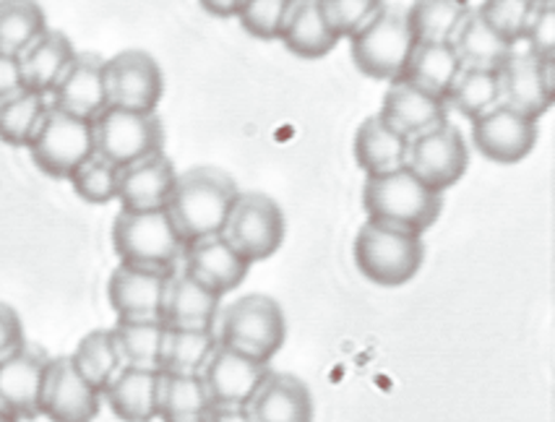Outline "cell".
<instances>
[{"label":"cell","instance_id":"cell-37","mask_svg":"<svg viewBox=\"0 0 555 422\" xmlns=\"http://www.w3.org/2000/svg\"><path fill=\"white\" fill-rule=\"evenodd\" d=\"M447 105L475 120L482 113L501 105V76L493 68H462L447 97Z\"/></svg>","mask_w":555,"mask_h":422},{"label":"cell","instance_id":"cell-45","mask_svg":"<svg viewBox=\"0 0 555 422\" xmlns=\"http://www.w3.org/2000/svg\"><path fill=\"white\" fill-rule=\"evenodd\" d=\"M204 422H254L248 407H211Z\"/></svg>","mask_w":555,"mask_h":422},{"label":"cell","instance_id":"cell-41","mask_svg":"<svg viewBox=\"0 0 555 422\" xmlns=\"http://www.w3.org/2000/svg\"><path fill=\"white\" fill-rule=\"evenodd\" d=\"M324 24L337 40H350L363 24L378 11V0H319Z\"/></svg>","mask_w":555,"mask_h":422},{"label":"cell","instance_id":"cell-27","mask_svg":"<svg viewBox=\"0 0 555 422\" xmlns=\"http://www.w3.org/2000/svg\"><path fill=\"white\" fill-rule=\"evenodd\" d=\"M462 61L456 55L454 44H430V42H417L412 50L410 63L404 68V81H410L412 87L423 89V92L441 97L447 100L454 81L462 74Z\"/></svg>","mask_w":555,"mask_h":422},{"label":"cell","instance_id":"cell-24","mask_svg":"<svg viewBox=\"0 0 555 422\" xmlns=\"http://www.w3.org/2000/svg\"><path fill=\"white\" fill-rule=\"evenodd\" d=\"M157 383L159 370L128 368L109 381L102 399L122 422H154L157 420Z\"/></svg>","mask_w":555,"mask_h":422},{"label":"cell","instance_id":"cell-39","mask_svg":"<svg viewBox=\"0 0 555 422\" xmlns=\"http://www.w3.org/2000/svg\"><path fill=\"white\" fill-rule=\"evenodd\" d=\"M293 0H241L237 22L256 40H280Z\"/></svg>","mask_w":555,"mask_h":422},{"label":"cell","instance_id":"cell-19","mask_svg":"<svg viewBox=\"0 0 555 422\" xmlns=\"http://www.w3.org/2000/svg\"><path fill=\"white\" fill-rule=\"evenodd\" d=\"M380 120L402 133L406 141L415 139L430 128L449 120V105L441 97H434L423 89L412 87L410 81H391L380 102Z\"/></svg>","mask_w":555,"mask_h":422},{"label":"cell","instance_id":"cell-17","mask_svg":"<svg viewBox=\"0 0 555 422\" xmlns=\"http://www.w3.org/2000/svg\"><path fill=\"white\" fill-rule=\"evenodd\" d=\"M178 170L167 154H154L120 170L118 201L122 212H163L170 204Z\"/></svg>","mask_w":555,"mask_h":422},{"label":"cell","instance_id":"cell-13","mask_svg":"<svg viewBox=\"0 0 555 422\" xmlns=\"http://www.w3.org/2000/svg\"><path fill=\"white\" fill-rule=\"evenodd\" d=\"M48 366L50 355L29 342L0 360V407L9 409L18 422L40 418Z\"/></svg>","mask_w":555,"mask_h":422},{"label":"cell","instance_id":"cell-21","mask_svg":"<svg viewBox=\"0 0 555 422\" xmlns=\"http://www.w3.org/2000/svg\"><path fill=\"white\" fill-rule=\"evenodd\" d=\"M248 412L254 422H313V394L298 375L269 370Z\"/></svg>","mask_w":555,"mask_h":422},{"label":"cell","instance_id":"cell-34","mask_svg":"<svg viewBox=\"0 0 555 422\" xmlns=\"http://www.w3.org/2000/svg\"><path fill=\"white\" fill-rule=\"evenodd\" d=\"M48 31L40 3L31 0H0V53L22 55Z\"/></svg>","mask_w":555,"mask_h":422},{"label":"cell","instance_id":"cell-31","mask_svg":"<svg viewBox=\"0 0 555 422\" xmlns=\"http://www.w3.org/2000/svg\"><path fill=\"white\" fill-rule=\"evenodd\" d=\"M456 55H460L464 68H493L499 71L508 57L514 55V48L506 40H501L493 29L482 22V16L473 9L462 22L460 31L451 40Z\"/></svg>","mask_w":555,"mask_h":422},{"label":"cell","instance_id":"cell-22","mask_svg":"<svg viewBox=\"0 0 555 422\" xmlns=\"http://www.w3.org/2000/svg\"><path fill=\"white\" fill-rule=\"evenodd\" d=\"M222 297L206 290L183 269L170 277L163 303V323L167 329H211L215 331Z\"/></svg>","mask_w":555,"mask_h":422},{"label":"cell","instance_id":"cell-12","mask_svg":"<svg viewBox=\"0 0 555 422\" xmlns=\"http://www.w3.org/2000/svg\"><path fill=\"white\" fill-rule=\"evenodd\" d=\"M473 123V144L482 157L499 165H516L538 146V123L506 105H495Z\"/></svg>","mask_w":555,"mask_h":422},{"label":"cell","instance_id":"cell-42","mask_svg":"<svg viewBox=\"0 0 555 422\" xmlns=\"http://www.w3.org/2000/svg\"><path fill=\"white\" fill-rule=\"evenodd\" d=\"M527 55L534 61H545V57H555V5L551 0H540L534 3L532 16H529L525 37Z\"/></svg>","mask_w":555,"mask_h":422},{"label":"cell","instance_id":"cell-11","mask_svg":"<svg viewBox=\"0 0 555 422\" xmlns=\"http://www.w3.org/2000/svg\"><path fill=\"white\" fill-rule=\"evenodd\" d=\"M109 107L157 113L165 94V76L159 63L144 50H122L105 61Z\"/></svg>","mask_w":555,"mask_h":422},{"label":"cell","instance_id":"cell-32","mask_svg":"<svg viewBox=\"0 0 555 422\" xmlns=\"http://www.w3.org/2000/svg\"><path fill=\"white\" fill-rule=\"evenodd\" d=\"M215 349L217 336L211 329H167L159 370L180 375H202Z\"/></svg>","mask_w":555,"mask_h":422},{"label":"cell","instance_id":"cell-20","mask_svg":"<svg viewBox=\"0 0 555 422\" xmlns=\"http://www.w3.org/2000/svg\"><path fill=\"white\" fill-rule=\"evenodd\" d=\"M172 274L118 264V269L109 274L107 282L109 308L118 318H159L163 316L167 282Z\"/></svg>","mask_w":555,"mask_h":422},{"label":"cell","instance_id":"cell-46","mask_svg":"<svg viewBox=\"0 0 555 422\" xmlns=\"http://www.w3.org/2000/svg\"><path fill=\"white\" fill-rule=\"evenodd\" d=\"M202 9L211 16L230 18V16H237V11H241V0H237V3H211V0H204Z\"/></svg>","mask_w":555,"mask_h":422},{"label":"cell","instance_id":"cell-14","mask_svg":"<svg viewBox=\"0 0 555 422\" xmlns=\"http://www.w3.org/2000/svg\"><path fill=\"white\" fill-rule=\"evenodd\" d=\"M100 409L102 392L81 379L70 357H50L40 401L42 418L50 422H94Z\"/></svg>","mask_w":555,"mask_h":422},{"label":"cell","instance_id":"cell-5","mask_svg":"<svg viewBox=\"0 0 555 422\" xmlns=\"http://www.w3.org/2000/svg\"><path fill=\"white\" fill-rule=\"evenodd\" d=\"M113 248L122 266L172 274L180 269L185 240L163 212H122L113 222Z\"/></svg>","mask_w":555,"mask_h":422},{"label":"cell","instance_id":"cell-40","mask_svg":"<svg viewBox=\"0 0 555 422\" xmlns=\"http://www.w3.org/2000/svg\"><path fill=\"white\" fill-rule=\"evenodd\" d=\"M532 9V0H488V3H482L480 9H477V14L482 16V22H486L501 40H506L512 48H516V44L521 42V37H525Z\"/></svg>","mask_w":555,"mask_h":422},{"label":"cell","instance_id":"cell-8","mask_svg":"<svg viewBox=\"0 0 555 422\" xmlns=\"http://www.w3.org/2000/svg\"><path fill=\"white\" fill-rule=\"evenodd\" d=\"M27 149L48 178L68 180L94 154L92 120L50 105Z\"/></svg>","mask_w":555,"mask_h":422},{"label":"cell","instance_id":"cell-16","mask_svg":"<svg viewBox=\"0 0 555 422\" xmlns=\"http://www.w3.org/2000/svg\"><path fill=\"white\" fill-rule=\"evenodd\" d=\"M180 264H183L180 269L185 274L196 279L198 284H204L206 290H211L219 297L241 287L243 279L248 277L250 266H254L224 235L189 243Z\"/></svg>","mask_w":555,"mask_h":422},{"label":"cell","instance_id":"cell-36","mask_svg":"<svg viewBox=\"0 0 555 422\" xmlns=\"http://www.w3.org/2000/svg\"><path fill=\"white\" fill-rule=\"evenodd\" d=\"M48 107V97L29 92V89L0 100V141L16 149H27Z\"/></svg>","mask_w":555,"mask_h":422},{"label":"cell","instance_id":"cell-25","mask_svg":"<svg viewBox=\"0 0 555 422\" xmlns=\"http://www.w3.org/2000/svg\"><path fill=\"white\" fill-rule=\"evenodd\" d=\"M76 50L63 31L48 29L31 48L18 55L24 74V89L42 97L53 94L57 81L63 79L70 63H74Z\"/></svg>","mask_w":555,"mask_h":422},{"label":"cell","instance_id":"cell-7","mask_svg":"<svg viewBox=\"0 0 555 422\" xmlns=\"http://www.w3.org/2000/svg\"><path fill=\"white\" fill-rule=\"evenodd\" d=\"M94 154L118 170L165 152V126L157 113L107 107L92 120Z\"/></svg>","mask_w":555,"mask_h":422},{"label":"cell","instance_id":"cell-6","mask_svg":"<svg viewBox=\"0 0 555 422\" xmlns=\"http://www.w3.org/2000/svg\"><path fill=\"white\" fill-rule=\"evenodd\" d=\"M354 266L371 284L402 287L417 277L425 261L423 235L365 222L354 235Z\"/></svg>","mask_w":555,"mask_h":422},{"label":"cell","instance_id":"cell-28","mask_svg":"<svg viewBox=\"0 0 555 422\" xmlns=\"http://www.w3.org/2000/svg\"><path fill=\"white\" fill-rule=\"evenodd\" d=\"M280 40L285 42L289 53L306 57V61L326 57L339 44L321 18L319 0H293Z\"/></svg>","mask_w":555,"mask_h":422},{"label":"cell","instance_id":"cell-23","mask_svg":"<svg viewBox=\"0 0 555 422\" xmlns=\"http://www.w3.org/2000/svg\"><path fill=\"white\" fill-rule=\"evenodd\" d=\"M501 105L516 110L525 118L538 123L553 107V97L540 81L538 61L527 53H516L499 68Z\"/></svg>","mask_w":555,"mask_h":422},{"label":"cell","instance_id":"cell-2","mask_svg":"<svg viewBox=\"0 0 555 422\" xmlns=\"http://www.w3.org/2000/svg\"><path fill=\"white\" fill-rule=\"evenodd\" d=\"M363 209L367 222L425 235L441 217L443 196L402 167V170L365 178Z\"/></svg>","mask_w":555,"mask_h":422},{"label":"cell","instance_id":"cell-29","mask_svg":"<svg viewBox=\"0 0 555 422\" xmlns=\"http://www.w3.org/2000/svg\"><path fill=\"white\" fill-rule=\"evenodd\" d=\"M211 401L202 375H180L159 370L157 420L198 422L209 414Z\"/></svg>","mask_w":555,"mask_h":422},{"label":"cell","instance_id":"cell-10","mask_svg":"<svg viewBox=\"0 0 555 422\" xmlns=\"http://www.w3.org/2000/svg\"><path fill=\"white\" fill-rule=\"evenodd\" d=\"M287 235L285 212L271 196L263 193H241L230 222L224 227V238L248 258L250 264L267 261L282 248Z\"/></svg>","mask_w":555,"mask_h":422},{"label":"cell","instance_id":"cell-38","mask_svg":"<svg viewBox=\"0 0 555 422\" xmlns=\"http://www.w3.org/2000/svg\"><path fill=\"white\" fill-rule=\"evenodd\" d=\"M70 186H74L76 196L87 201V204H109L118 199V180L120 170L102 159L100 154H92L83 165L70 175Z\"/></svg>","mask_w":555,"mask_h":422},{"label":"cell","instance_id":"cell-18","mask_svg":"<svg viewBox=\"0 0 555 422\" xmlns=\"http://www.w3.org/2000/svg\"><path fill=\"white\" fill-rule=\"evenodd\" d=\"M50 97H53L50 105L66 110L76 118L94 120L96 115L109 107L105 61L94 53H76L74 63H70Z\"/></svg>","mask_w":555,"mask_h":422},{"label":"cell","instance_id":"cell-47","mask_svg":"<svg viewBox=\"0 0 555 422\" xmlns=\"http://www.w3.org/2000/svg\"><path fill=\"white\" fill-rule=\"evenodd\" d=\"M0 422H18V420L14 418V414L9 412V409H3V407H0Z\"/></svg>","mask_w":555,"mask_h":422},{"label":"cell","instance_id":"cell-43","mask_svg":"<svg viewBox=\"0 0 555 422\" xmlns=\"http://www.w3.org/2000/svg\"><path fill=\"white\" fill-rule=\"evenodd\" d=\"M22 344H27V340H24L22 316L9 303H0V360L16 353Z\"/></svg>","mask_w":555,"mask_h":422},{"label":"cell","instance_id":"cell-1","mask_svg":"<svg viewBox=\"0 0 555 422\" xmlns=\"http://www.w3.org/2000/svg\"><path fill=\"white\" fill-rule=\"evenodd\" d=\"M237 199L241 188L228 172L219 167H193L178 175L167 214L189 245L204 238L224 235Z\"/></svg>","mask_w":555,"mask_h":422},{"label":"cell","instance_id":"cell-33","mask_svg":"<svg viewBox=\"0 0 555 422\" xmlns=\"http://www.w3.org/2000/svg\"><path fill=\"white\" fill-rule=\"evenodd\" d=\"M469 11L473 9L460 0H421V3L410 5L406 22H410L415 42L449 44Z\"/></svg>","mask_w":555,"mask_h":422},{"label":"cell","instance_id":"cell-4","mask_svg":"<svg viewBox=\"0 0 555 422\" xmlns=\"http://www.w3.org/2000/svg\"><path fill=\"white\" fill-rule=\"evenodd\" d=\"M215 336L222 347L269 366L287 340L285 310L269 295H243L219 308Z\"/></svg>","mask_w":555,"mask_h":422},{"label":"cell","instance_id":"cell-30","mask_svg":"<svg viewBox=\"0 0 555 422\" xmlns=\"http://www.w3.org/2000/svg\"><path fill=\"white\" fill-rule=\"evenodd\" d=\"M122 366L159 370L167 327L163 318H118L113 329Z\"/></svg>","mask_w":555,"mask_h":422},{"label":"cell","instance_id":"cell-15","mask_svg":"<svg viewBox=\"0 0 555 422\" xmlns=\"http://www.w3.org/2000/svg\"><path fill=\"white\" fill-rule=\"evenodd\" d=\"M267 362L250 360L235 349L217 344L202 370V381L209 394L211 407H248L261 383L267 381Z\"/></svg>","mask_w":555,"mask_h":422},{"label":"cell","instance_id":"cell-48","mask_svg":"<svg viewBox=\"0 0 555 422\" xmlns=\"http://www.w3.org/2000/svg\"><path fill=\"white\" fill-rule=\"evenodd\" d=\"M198 422H204V420H198Z\"/></svg>","mask_w":555,"mask_h":422},{"label":"cell","instance_id":"cell-44","mask_svg":"<svg viewBox=\"0 0 555 422\" xmlns=\"http://www.w3.org/2000/svg\"><path fill=\"white\" fill-rule=\"evenodd\" d=\"M22 89H24V74H22V63H18V57L0 53V100L22 92Z\"/></svg>","mask_w":555,"mask_h":422},{"label":"cell","instance_id":"cell-35","mask_svg":"<svg viewBox=\"0 0 555 422\" xmlns=\"http://www.w3.org/2000/svg\"><path fill=\"white\" fill-rule=\"evenodd\" d=\"M74 368L79 370V375L87 383H92L96 392H105L109 381L120 373L122 360L118 353V344L109 329H96L89 331L87 336L79 342L74 355H68Z\"/></svg>","mask_w":555,"mask_h":422},{"label":"cell","instance_id":"cell-26","mask_svg":"<svg viewBox=\"0 0 555 422\" xmlns=\"http://www.w3.org/2000/svg\"><path fill=\"white\" fill-rule=\"evenodd\" d=\"M354 162L365 178H376L393 170H402L406 162V139L380 120V115H371L358 126L354 133Z\"/></svg>","mask_w":555,"mask_h":422},{"label":"cell","instance_id":"cell-3","mask_svg":"<svg viewBox=\"0 0 555 422\" xmlns=\"http://www.w3.org/2000/svg\"><path fill=\"white\" fill-rule=\"evenodd\" d=\"M410 5L378 3L376 14L350 37L352 63L367 79L391 84L404 76L406 63L417 44L410 22H406Z\"/></svg>","mask_w":555,"mask_h":422},{"label":"cell","instance_id":"cell-9","mask_svg":"<svg viewBox=\"0 0 555 422\" xmlns=\"http://www.w3.org/2000/svg\"><path fill=\"white\" fill-rule=\"evenodd\" d=\"M404 167L443 196L467 172L469 144L460 128L447 120L406 141Z\"/></svg>","mask_w":555,"mask_h":422}]
</instances>
